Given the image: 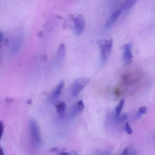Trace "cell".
<instances>
[{
	"instance_id": "cell-4",
	"label": "cell",
	"mask_w": 155,
	"mask_h": 155,
	"mask_svg": "<svg viewBox=\"0 0 155 155\" xmlns=\"http://www.w3.org/2000/svg\"><path fill=\"white\" fill-rule=\"evenodd\" d=\"M124 51L123 54V60L124 64L125 66L129 65L133 61V55L132 54V45L128 43L123 46Z\"/></svg>"
},
{
	"instance_id": "cell-10",
	"label": "cell",
	"mask_w": 155,
	"mask_h": 155,
	"mask_svg": "<svg viewBox=\"0 0 155 155\" xmlns=\"http://www.w3.org/2000/svg\"><path fill=\"white\" fill-rule=\"evenodd\" d=\"M66 50L65 45L63 44L60 45L57 50V59L59 61H61L62 60H63L65 56Z\"/></svg>"
},
{
	"instance_id": "cell-8",
	"label": "cell",
	"mask_w": 155,
	"mask_h": 155,
	"mask_svg": "<svg viewBox=\"0 0 155 155\" xmlns=\"http://www.w3.org/2000/svg\"><path fill=\"white\" fill-rule=\"evenodd\" d=\"M56 109L58 115L62 118L65 116L66 111V104L63 102H59L56 105Z\"/></svg>"
},
{
	"instance_id": "cell-18",
	"label": "cell",
	"mask_w": 155,
	"mask_h": 155,
	"mask_svg": "<svg viewBox=\"0 0 155 155\" xmlns=\"http://www.w3.org/2000/svg\"><path fill=\"white\" fill-rule=\"evenodd\" d=\"M129 149L128 147H126L124 149L123 151V153H122V155H128L129 153Z\"/></svg>"
},
{
	"instance_id": "cell-12",
	"label": "cell",
	"mask_w": 155,
	"mask_h": 155,
	"mask_svg": "<svg viewBox=\"0 0 155 155\" xmlns=\"http://www.w3.org/2000/svg\"><path fill=\"white\" fill-rule=\"evenodd\" d=\"M125 100L124 99H123L120 101L119 104L116 106V108L115 111L116 114V115H118L120 114L121 111L123 109V107L124 104Z\"/></svg>"
},
{
	"instance_id": "cell-21",
	"label": "cell",
	"mask_w": 155,
	"mask_h": 155,
	"mask_svg": "<svg viewBox=\"0 0 155 155\" xmlns=\"http://www.w3.org/2000/svg\"><path fill=\"white\" fill-rule=\"evenodd\" d=\"M0 155H5L3 150L2 147H1V149H0Z\"/></svg>"
},
{
	"instance_id": "cell-5",
	"label": "cell",
	"mask_w": 155,
	"mask_h": 155,
	"mask_svg": "<svg viewBox=\"0 0 155 155\" xmlns=\"http://www.w3.org/2000/svg\"><path fill=\"white\" fill-rule=\"evenodd\" d=\"M74 21L76 34L77 35H81L83 32L85 28V21L83 16L80 14L74 18Z\"/></svg>"
},
{
	"instance_id": "cell-7",
	"label": "cell",
	"mask_w": 155,
	"mask_h": 155,
	"mask_svg": "<svg viewBox=\"0 0 155 155\" xmlns=\"http://www.w3.org/2000/svg\"><path fill=\"white\" fill-rule=\"evenodd\" d=\"M121 11L120 10H118L115 12L106 21L104 27L106 30H108L109 28H111L113 25L116 22L117 19L119 18L120 14H121Z\"/></svg>"
},
{
	"instance_id": "cell-19",
	"label": "cell",
	"mask_w": 155,
	"mask_h": 155,
	"mask_svg": "<svg viewBox=\"0 0 155 155\" xmlns=\"http://www.w3.org/2000/svg\"><path fill=\"white\" fill-rule=\"evenodd\" d=\"M128 155H137V154H136V151H134V150H132L131 152H129Z\"/></svg>"
},
{
	"instance_id": "cell-9",
	"label": "cell",
	"mask_w": 155,
	"mask_h": 155,
	"mask_svg": "<svg viewBox=\"0 0 155 155\" xmlns=\"http://www.w3.org/2000/svg\"><path fill=\"white\" fill-rule=\"evenodd\" d=\"M65 83L64 81H62L58 85L54 88L53 91L52 92L51 94V98L53 99H56L62 93V90L64 86Z\"/></svg>"
},
{
	"instance_id": "cell-11",
	"label": "cell",
	"mask_w": 155,
	"mask_h": 155,
	"mask_svg": "<svg viewBox=\"0 0 155 155\" xmlns=\"http://www.w3.org/2000/svg\"><path fill=\"white\" fill-rule=\"evenodd\" d=\"M138 0H126L123 6V10H128L131 9Z\"/></svg>"
},
{
	"instance_id": "cell-13",
	"label": "cell",
	"mask_w": 155,
	"mask_h": 155,
	"mask_svg": "<svg viewBox=\"0 0 155 155\" xmlns=\"http://www.w3.org/2000/svg\"><path fill=\"white\" fill-rule=\"evenodd\" d=\"M116 118L115 119L116 122L117 123H121L124 122L127 118V115L126 114H123L122 115H116Z\"/></svg>"
},
{
	"instance_id": "cell-3",
	"label": "cell",
	"mask_w": 155,
	"mask_h": 155,
	"mask_svg": "<svg viewBox=\"0 0 155 155\" xmlns=\"http://www.w3.org/2000/svg\"><path fill=\"white\" fill-rule=\"evenodd\" d=\"M90 79L87 78H81L75 81L72 87V94L74 97H76L82 92V90L87 85Z\"/></svg>"
},
{
	"instance_id": "cell-16",
	"label": "cell",
	"mask_w": 155,
	"mask_h": 155,
	"mask_svg": "<svg viewBox=\"0 0 155 155\" xmlns=\"http://www.w3.org/2000/svg\"><path fill=\"white\" fill-rule=\"evenodd\" d=\"M60 155H77V153L75 151L67 152V151L62 150Z\"/></svg>"
},
{
	"instance_id": "cell-2",
	"label": "cell",
	"mask_w": 155,
	"mask_h": 155,
	"mask_svg": "<svg viewBox=\"0 0 155 155\" xmlns=\"http://www.w3.org/2000/svg\"><path fill=\"white\" fill-rule=\"evenodd\" d=\"M101 59L103 64L105 63L110 56L113 47V39L101 40L99 42Z\"/></svg>"
},
{
	"instance_id": "cell-1",
	"label": "cell",
	"mask_w": 155,
	"mask_h": 155,
	"mask_svg": "<svg viewBox=\"0 0 155 155\" xmlns=\"http://www.w3.org/2000/svg\"><path fill=\"white\" fill-rule=\"evenodd\" d=\"M29 126L32 145L34 148H39L42 144V138L39 125L35 120L31 119L29 120Z\"/></svg>"
},
{
	"instance_id": "cell-20",
	"label": "cell",
	"mask_w": 155,
	"mask_h": 155,
	"mask_svg": "<svg viewBox=\"0 0 155 155\" xmlns=\"http://www.w3.org/2000/svg\"><path fill=\"white\" fill-rule=\"evenodd\" d=\"M110 151H106V152L104 153H103L101 155H110Z\"/></svg>"
},
{
	"instance_id": "cell-6",
	"label": "cell",
	"mask_w": 155,
	"mask_h": 155,
	"mask_svg": "<svg viewBox=\"0 0 155 155\" xmlns=\"http://www.w3.org/2000/svg\"><path fill=\"white\" fill-rule=\"evenodd\" d=\"M84 108V104L82 100L76 103L72 107L70 111V116L71 117H74L79 114Z\"/></svg>"
},
{
	"instance_id": "cell-15",
	"label": "cell",
	"mask_w": 155,
	"mask_h": 155,
	"mask_svg": "<svg viewBox=\"0 0 155 155\" xmlns=\"http://www.w3.org/2000/svg\"><path fill=\"white\" fill-rule=\"evenodd\" d=\"M125 131H126V133L130 135L133 134V130H132V128H131L130 125H129L128 123L126 124L125 126Z\"/></svg>"
},
{
	"instance_id": "cell-17",
	"label": "cell",
	"mask_w": 155,
	"mask_h": 155,
	"mask_svg": "<svg viewBox=\"0 0 155 155\" xmlns=\"http://www.w3.org/2000/svg\"><path fill=\"white\" fill-rule=\"evenodd\" d=\"M0 129H1V137H2L3 134L4 129V126L3 123L2 122H1L0 123Z\"/></svg>"
},
{
	"instance_id": "cell-14",
	"label": "cell",
	"mask_w": 155,
	"mask_h": 155,
	"mask_svg": "<svg viewBox=\"0 0 155 155\" xmlns=\"http://www.w3.org/2000/svg\"><path fill=\"white\" fill-rule=\"evenodd\" d=\"M147 111V107L145 106H143L139 108L138 113L137 114V117H140L142 116L143 115L146 114Z\"/></svg>"
}]
</instances>
